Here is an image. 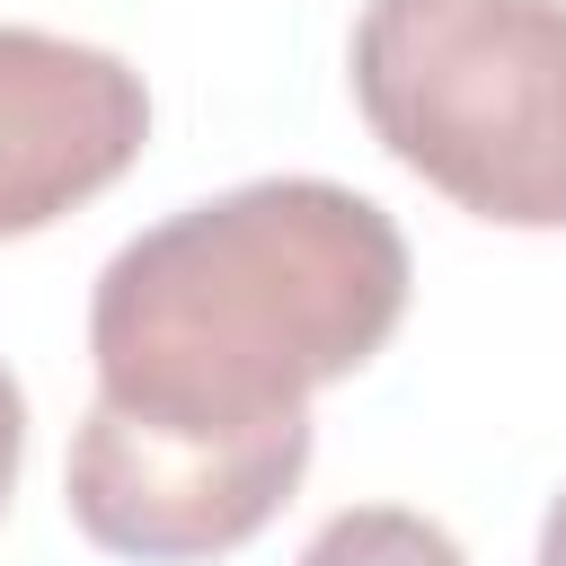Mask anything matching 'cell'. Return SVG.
Segmentation results:
<instances>
[{"label":"cell","mask_w":566,"mask_h":566,"mask_svg":"<svg viewBox=\"0 0 566 566\" xmlns=\"http://www.w3.org/2000/svg\"><path fill=\"white\" fill-rule=\"evenodd\" d=\"M398 221L327 177H256L124 239L88 292L97 398L150 424H283L407 318Z\"/></svg>","instance_id":"obj_1"},{"label":"cell","mask_w":566,"mask_h":566,"mask_svg":"<svg viewBox=\"0 0 566 566\" xmlns=\"http://www.w3.org/2000/svg\"><path fill=\"white\" fill-rule=\"evenodd\" d=\"M354 106L442 203L566 230V0H363Z\"/></svg>","instance_id":"obj_2"},{"label":"cell","mask_w":566,"mask_h":566,"mask_svg":"<svg viewBox=\"0 0 566 566\" xmlns=\"http://www.w3.org/2000/svg\"><path fill=\"white\" fill-rule=\"evenodd\" d=\"M301 469H310V416L203 433V424H150L97 398L71 433L62 495H71V522L106 557L203 566V557L248 548L292 504Z\"/></svg>","instance_id":"obj_3"},{"label":"cell","mask_w":566,"mask_h":566,"mask_svg":"<svg viewBox=\"0 0 566 566\" xmlns=\"http://www.w3.org/2000/svg\"><path fill=\"white\" fill-rule=\"evenodd\" d=\"M150 142V88L124 53L0 27V239L53 230Z\"/></svg>","instance_id":"obj_4"},{"label":"cell","mask_w":566,"mask_h":566,"mask_svg":"<svg viewBox=\"0 0 566 566\" xmlns=\"http://www.w3.org/2000/svg\"><path fill=\"white\" fill-rule=\"evenodd\" d=\"M292 566H469L460 539L407 504H345L336 522H318V539Z\"/></svg>","instance_id":"obj_5"},{"label":"cell","mask_w":566,"mask_h":566,"mask_svg":"<svg viewBox=\"0 0 566 566\" xmlns=\"http://www.w3.org/2000/svg\"><path fill=\"white\" fill-rule=\"evenodd\" d=\"M18 460H27V398H18V380L0 371V504H9V486H18Z\"/></svg>","instance_id":"obj_6"},{"label":"cell","mask_w":566,"mask_h":566,"mask_svg":"<svg viewBox=\"0 0 566 566\" xmlns=\"http://www.w3.org/2000/svg\"><path fill=\"white\" fill-rule=\"evenodd\" d=\"M539 566H566V495H557L548 522H539Z\"/></svg>","instance_id":"obj_7"}]
</instances>
